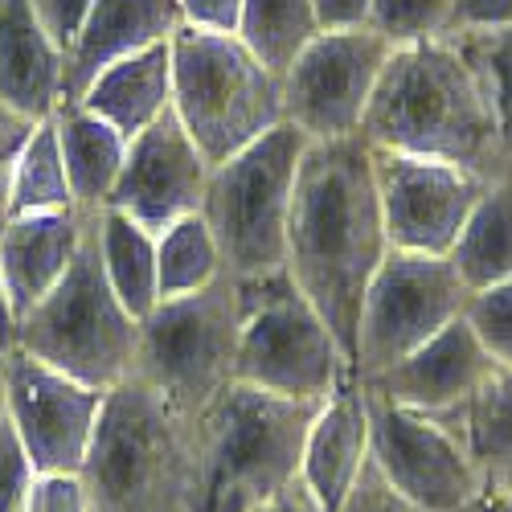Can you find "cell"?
I'll list each match as a JSON object with an SVG mask.
<instances>
[{
	"instance_id": "f35d334b",
	"label": "cell",
	"mask_w": 512,
	"mask_h": 512,
	"mask_svg": "<svg viewBox=\"0 0 512 512\" xmlns=\"http://www.w3.org/2000/svg\"><path fill=\"white\" fill-rule=\"evenodd\" d=\"M320 33H340V29H365L373 0H312Z\"/></svg>"
},
{
	"instance_id": "9c48e42d",
	"label": "cell",
	"mask_w": 512,
	"mask_h": 512,
	"mask_svg": "<svg viewBox=\"0 0 512 512\" xmlns=\"http://www.w3.org/2000/svg\"><path fill=\"white\" fill-rule=\"evenodd\" d=\"M246 312L238 336L234 381L291 402H324L353 377V365L320 312L304 300L287 271L242 279Z\"/></svg>"
},
{
	"instance_id": "d590c367",
	"label": "cell",
	"mask_w": 512,
	"mask_h": 512,
	"mask_svg": "<svg viewBox=\"0 0 512 512\" xmlns=\"http://www.w3.org/2000/svg\"><path fill=\"white\" fill-rule=\"evenodd\" d=\"M484 29H512V0H451L447 33H484Z\"/></svg>"
},
{
	"instance_id": "4dcf8cb0",
	"label": "cell",
	"mask_w": 512,
	"mask_h": 512,
	"mask_svg": "<svg viewBox=\"0 0 512 512\" xmlns=\"http://www.w3.org/2000/svg\"><path fill=\"white\" fill-rule=\"evenodd\" d=\"M463 320L472 324V332L480 336V345L488 349V357L496 365L512 369V279L467 295Z\"/></svg>"
},
{
	"instance_id": "7bdbcfd3",
	"label": "cell",
	"mask_w": 512,
	"mask_h": 512,
	"mask_svg": "<svg viewBox=\"0 0 512 512\" xmlns=\"http://www.w3.org/2000/svg\"><path fill=\"white\" fill-rule=\"evenodd\" d=\"M0 422H5V377H0Z\"/></svg>"
},
{
	"instance_id": "7c38bea8",
	"label": "cell",
	"mask_w": 512,
	"mask_h": 512,
	"mask_svg": "<svg viewBox=\"0 0 512 512\" xmlns=\"http://www.w3.org/2000/svg\"><path fill=\"white\" fill-rule=\"evenodd\" d=\"M390 54L394 46L369 25L316 33L279 78L283 119L291 127H300L308 140L361 136L365 107L373 99V87L381 70H386Z\"/></svg>"
},
{
	"instance_id": "b9f144b4",
	"label": "cell",
	"mask_w": 512,
	"mask_h": 512,
	"mask_svg": "<svg viewBox=\"0 0 512 512\" xmlns=\"http://www.w3.org/2000/svg\"><path fill=\"white\" fill-rule=\"evenodd\" d=\"M13 340H17V316H13V304H9L5 271H0V345H5V353L13 349Z\"/></svg>"
},
{
	"instance_id": "ac0fdd59",
	"label": "cell",
	"mask_w": 512,
	"mask_h": 512,
	"mask_svg": "<svg viewBox=\"0 0 512 512\" xmlns=\"http://www.w3.org/2000/svg\"><path fill=\"white\" fill-rule=\"evenodd\" d=\"M365 463H369V410H365L361 381L349 377L312 414L300 484L320 504V512H336L353 492Z\"/></svg>"
},
{
	"instance_id": "60d3db41",
	"label": "cell",
	"mask_w": 512,
	"mask_h": 512,
	"mask_svg": "<svg viewBox=\"0 0 512 512\" xmlns=\"http://www.w3.org/2000/svg\"><path fill=\"white\" fill-rule=\"evenodd\" d=\"M263 512H320V504L308 496V488H304V484H295V488H287L275 504H267Z\"/></svg>"
},
{
	"instance_id": "1f68e13d",
	"label": "cell",
	"mask_w": 512,
	"mask_h": 512,
	"mask_svg": "<svg viewBox=\"0 0 512 512\" xmlns=\"http://www.w3.org/2000/svg\"><path fill=\"white\" fill-rule=\"evenodd\" d=\"M33 480H37V467L5 418L0 422V512H25Z\"/></svg>"
},
{
	"instance_id": "836d02e7",
	"label": "cell",
	"mask_w": 512,
	"mask_h": 512,
	"mask_svg": "<svg viewBox=\"0 0 512 512\" xmlns=\"http://www.w3.org/2000/svg\"><path fill=\"white\" fill-rule=\"evenodd\" d=\"M33 127H37L33 119H25L0 103V230H5L13 218V168H17V156H21Z\"/></svg>"
},
{
	"instance_id": "f546056e",
	"label": "cell",
	"mask_w": 512,
	"mask_h": 512,
	"mask_svg": "<svg viewBox=\"0 0 512 512\" xmlns=\"http://www.w3.org/2000/svg\"><path fill=\"white\" fill-rule=\"evenodd\" d=\"M369 29L381 33L390 46H410L426 37H447L451 0H373Z\"/></svg>"
},
{
	"instance_id": "ffe728a7",
	"label": "cell",
	"mask_w": 512,
	"mask_h": 512,
	"mask_svg": "<svg viewBox=\"0 0 512 512\" xmlns=\"http://www.w3.org/2000/svg\"><path fill=\"white\" fill-rule=\"evenodd\" d=\"M66 50L29 0H0V103L41 123L62 107Z\"/></svg>"
},
{
	"instance_id": "d6a6232c",
	"label": "cell",
	"mask_w": 512,
	"mask_h": 512,
	"mask_svg": "<svg viewBox=\"0 0 512 512\" xmlns=\"http://www.w3.org/2000/svg\"><path fill=\"white\" fill-rule=\"evenodd\" d=\"M25 512H91L82 472H37Z\"/></svg>"
},
{
	"instance_id": "603a6c76",
	"label": "cell",
	"mask_w": 512,
	"mask_h": 512,
	"mask_svg": "<svg viewBox=\"0 0 512 512\" xmlns=\"http://www.w3.org/2000/svg\"><path fill=\"white\" fill-rule=\"evenodd\" d=\"M95 238H99V259L107 271L111 291L119 304L136 320H148L160 304V283H156V234L132 222L127 213L103 205L95 209Z\"/></svg>"
},
{
	"instance_id": "2e32d148",
	"label": "cell",
	"mask_w": 512,
	"mask_h": 512,
	"mask_svg": "<svg viewBox=\"0 0 512 512\" xmlns=\"http://www.w3.org/2000/svg\"><path fill=\"white\" fill-rule=\"evenodd\" d=\"M492 369H496V361L480 345L472 324L459 316L443 332H435L426 345H418L414 353L394 361L390 369H381L377 377H365V381L357 377V381L406 410L451 418L455 410L467 406V398L480 390V381Z\"/></svg>"
},
{
	"instance_id": "d6986e66",
	"label": "cell",
	"mask_w": 512,
	"mask_h": 512,
	"mask_svg": "<svg viewBox=\"0 0 512 512\" xmlns=\"http://www.w3.org/2000/svg\"><path fill=\"white\" fill-rule=\"evenodd\" d=\"M82 230H87V213L82 209L21 213V218H9V226L0 230V271H5L9 304L17 320L62 283L82 246Z\"/></svg>"
},
{
	"instance_id": "484cf974",
	"label": "cell",
	"mask_w": 512,
	"mask_h": 512,
	"mask_svg": "<svg viewBox=\"0 0 512 512\" xmlns=\"http://www.w3.org/2000/svg\"><path fill=\"white\" fill-rule=\"evenodd\" d=\"M316 33L320 21L312 0H242V17L234 29L242 46L279 78Z\"/></svg>"
},
{
	"instance_id": "5b68a950",
	"label": "cell",
	"mask_w": 512,
	"mask_h": 512,
	"mask_svg": "<svg viewBox=\"0 0 512 512\" xmlns=\"http://www.w3.org/2000/svg\"><path fill=\"white\" fill-rule=\"evenodd\" d=\"M13 349L103 394L136 373L140 320L119 304V295L107 283L95 238V213H87L82 246L62 283L17 320Z\"/></svg>"
},
{
	"instance_id": "5bb4252c",
	"label": "cell",
	"mask_w": 512,
	"mask_h": 512,
	"mask_svg": "<svg viewBox=\"0 0 512 512\" xmlns=\"http://www.w3.org/2000/svg\"><path fill=\"white\" fill-rule=\"evenodd\" d=\"M0 377H5V418L37 472H82L107 394L21 349L0 357Z\"/></svg>"
},
{
	"instance_id": "3957f363",
	"label": "cell",
	"mask_w": 512,
	"mask_h": 512,
	"mask_svg": "<svg viewBox=\"0 0 512 512\" xmlns=\"http://www.w3.org/2000/svg\"><path fill=\"white\" fill-rule=\"evenodd\" d=\"M82 484L91 512H201V418L173 410L140 377L119 381L103 398Z\"/></svg>"
},
{
	"instance_id": "8fae6325",
	"label": "cell",
	"mask_w": 512,
	"mask_h": 512,
	"mask_svg": "<svg viewBox=\"0 0 512 512\" xmlns=\"http://www.w3.org/2000/svg\"><path fill=\"white\" fill-rule=\"evenodd\" d=\"M365 390L369 463L402 500L422 512H459L484 488V476L451 418L418 414Z\"/></svg>"
},
{
	"instance_id": "ab89813d",
	"label": "cell",
	"mask_w": 512,
	"mask_h": 512,
	"mask_svg": "<svg viewBox=\"0 0 512 512\" xmlns=\"http://www.w3.org/2000/svg\"><path fill=\"white\" fill-rule=\"evenodd\" d=\"M459 512H512V492H496V488H480Z\"/></svg>"
},
{
	"instance_id": "30bf717a",
	"label": "cell",
	"mask_w": 512,
	"mask_h": 512,
	"mask_svg": "<svg viewBox=\"0 0 512 512\" xmlns=\"http://www.w3.org/2000/svg\"><path fill=\"white\" fill-rule=\"evenodd\" d=\"M467 283L459 279L447 254H410L390 250L377 275L369 279L357 345H353V377H377L467 308Z\"/></svg>"
},
{
	"instance_id": "8d00e7d4",
	"label": "cell",
	"mask_w": 512,
	"mask_h": 512,
	"mask_svg": "<svg viewBox=\"0 0 512 512\" xmlns=\"http://www.w3.org/2000/svg\"><path fill=\"white\" fill-rule=\"evenodd\" d=\"M29 5L37 13V21L50 29V37L66 50L70 41H74V33H78V25L87 21L95 0H29Z\"/></svg>"
},
{
	"instance_id": "f1b7e54d",
	"label": "cell",
	"mask_w": 512,
	"mask_h": 512,
	"mask_svg": "<svg viewBox=\"0 0 512 512\" xmlns=\"http://www.w3.org/2000/svg\"><path fill=\"white\" fill-rule=\"evenodd\" d=\"M455 50L472 66L480 91L488 99L496 140L504 156V173L512 181V29H484V33H447Z\"/></svg>"
},
{
	"instance_id": "d4e9b609",
	"label": "cell",
	"mask_w": 512,
	"mask_h": 512,
	"mask_svg": "<svg viewBox=\"0 0 512 512\" xmlns=\"http://www.w3.org/2000/svg\"><path fill=\"white\" fill-rule=\"evenodd\" d=\"M447 259L455 263L467 291L512 279V181H492L484 189Z\"/></svg>"
},
{
	"instance_id": "277c9868",
	"label": "cell",
	"mask_w": 512,
	"mask_h": 512,
	"mask_svg": "<svg viewBox=\"0 0 512 512\" xmlns=\"http://www.w3.org/2000/svg\"><path fill=\"white\" fill-rule=\"evenodd\" d=\"M316 410V402L275 398L242 381L226 386L201 414V512H263L300 484L304 439Z\"/></svg>"
},
{
	"instance_id": "e575fe53",
	"label": "cell",
	"mask_w": 512,
	"mask_h": 512,
	"mask_svg": "<svg viewBox=\"0 0 512 512\" xmlns=\"http://www.w3.org/2000/svg\"><path fill=\"white\" fill-rule=\"evenodd\" d=\"M336 512H422V508H414L410 500H402L386 480H381L377 467L365 463L357 484H353V492L345 496V504H340Z\"/></svg>"
},
{
	"instance_id": "7402d4cb",
	"label": "cell",
	"mask_w": 512,
	"mask_h": 512,
	"mask_svg": "<svg viewBox=\"0 0 512 512\" xmlns=\"http://www.w3.org/2000/svg\"><path fill=\"white\" fill-rule=\"evenodd\" d=\"M54 127H58L62 164H66V181H70L74 205L82 213L103 209L115 181H119L127 140L107 119H99L95 111L78 107V103H62L54 111Z\"/></svg>"
},
{
	"instance_id": "e0dca14e",
	"label": "cell",
	"mask_w": 512,
	"mask_h": 512,
	"mask_svg": "<svg viewBox=\"0 0 512 512\" xmlns=\"http://www.w3.org/2000/svg\"><path fill=\"white\" fill-rule=\"evenodd\" d=\"M181 25V0H95L66 46L62 103H78L107 66L168 41Z\"/></svg>"
},
{
	"instance_id": "ee69618b",
	"label": "cell",
	"mask_w": 512,
	"mask_h": 512,
	"mask_svg": "<svg viewBox=\"0 0 512 512\" xmlns=\"http://www.w3.org/2000/svg\"><path fill=\"white\" fill-rule=\"evenodd\" d=\"M0 357H5V345H0Z\"/></svg>"
},
{
	"instance_id": "83f0119b",
	"label": "cell",
	"mask_w": 512,
	"mask_h": 512,
	"mask_svg": "<svg viewBox=\"0 0 512 512\" xmlns=\"http://www.w3.org/2000/svg\"><path fill=\"white\" fill-rule=\"evenodd\" d=\"M58 209H78L70 181H66V164H62V144H58V127L54 115L41 119L13 168V218L21 213H58Z\"/></svg>"
},
{
	"instance_id": "44dd1931",
	"label": "cell",
	"mask_w": 512,
	"mask_h": 512,
	"mask_svg": "<svg viewBox=\"0 0 512 512\" xmlns=\"http://www.w3.org/2000/svg\"><path fill=\"white\" fill-rule=\"evenodd\" d=\"M168 41H156V46L107 66L91 87L82 91L78 107L107 119L123 140L140 136L164 111H173V46H168Z\"/></svg>"
},
{
	"instance_id": "8992f818",
	"label": "cell",
	"mask_w": 512,
	"mask_h": 512,
	"mask_svg": "<svg viewBox=\"0 0 512 512\" xmlns=\"http://www.w3.org/2000/svg\"><path fill=\"white\" fill-rule=\"evenodd\" d=\"M173 115L213 164L283 123V87L234 33L181 25L173 33Z\"/></svg>"
},
{
	"instance_id": "ba28073f",
	"label": "cell",
	"mask_w": 512,
	"mask_h": 512,
	"mask_svg": "<svg viewBox=\"0 0 512 512\" xmlns=\"http://www.w3.org/2000/svg\"><path fill=\"white\" fill-rule=\"evenodd\" d=\"M246 312V287L222 275L205 291L160 300L148 320H140L136 373L189 418H201L226 386H234L238 336Z\"/></svg>"
},
{
	"instance_id": "6da1fadb",
	"label": "cell",
	"mask_w": 512,
	"mask_h": 512,
	"mask_svg": "<svg viewBox=\"0 0 512 512\" xmlns=\"http://www.w3.org/2000/svg\"><path fill=\"white\" fill-rule=\"evenodd\" d=\"M390 254L386 218L365 136L308 140L291 193L283 271L320 312L353 365L369 279Z\"/></svg>"
},
{
	"instance_id": "52a82bcc",
	"label": "cell",
	"mask_w": 512,
	"mask_h": 512,
	"mask_svg": "<svg viewBox=\"0 0 512 512\" xmlns=\"http://www.w3.org/2000/svg\"><path fill=\"white\" fill-rule=\"evenodd\" d=\"M308 136L287 119L250 148L209 168L201 218L222 250V267L234 279H263L283 271L287 218L295 173H300Z\"/></svg>"
},
{
	"instance_id": "7a4b0ae2",
	"label": "cell",
	"mask_w": 512,
	"mask_h": 512,
	"mask_svg": "<svg viewBox=\"0 0 512 512\" xmlns=\"http://www.w3.org/2000/svg\"><path fill=\"white\" fill-rule=\"evenodd\" d=\"M373 148L463 164L488 181H508L488 99L451 37L394 46L361 119Z\"/></svg>"
},
{
	"instance_id": "cb8c5ba5",
	"label": "cell",
	"mask_w": 512,
	"mask_h": 512,
	"mask_svg": "<svg viewBox=\"0 0 512 512\" xmlns=\"http://www.w3.org/2000/svg\"><path fill=\"white\" fill-rule=\"evenodd\" d=\"M451 422L472 451L484 488L512 492V369L496 365Z\"/></svg>"
},
{
	"instance_id": "4fadbf2b",
	"label": "cell",
	"mask_w": 512,
	"mask_h": 512,
	"mask_svg": "<svg viewBox=\"0 0 512 512\" xmlns=\"http://www.w3.org/2000/svg\"><path fill=\"white\" fill-rule=\"evenodd\" d=\"M373 181L390 250L410 254H451L467 213L492 185L463 164L386 148H373Z\"/></svg>"
},
{
	"instance_id": "74e56055",
	"label": "cell",
	"mask_w": 512,
	"mask_h": 512,
	"mask_svg": "<svg viewBox=\"0 0 512 512\" xmlns=\"http://www.w3.org/2000/svg\"><path fill=\"white\" fill-rule=\"evenodd\" d=\"M181 17L193 29L234 33L238 17H242V0H181Z\"/></svg>"
},
{
	"instance_id": "4316f807",
	"label": "cell",
	"mask_w": 512,
	"mask_h": 512,
	"mask_svg": "<svg viewBox=\"0 0 512 512\" xmlns=\"http://www.w3.org/2000/svg\"><path fill=\"white\" fill-rule=\"evenodd\" d=\"M222 275H226L222 250H218V238H213L209 222L201 218V209L156 234L160 300H181V295L205 291L209 283H218Z\"/></svg>"
},
{
	"instance_id": "9a60e30c",
	"label": "cell",
	"mask_w": 512,
	"mask_h": 512,
	"mask_svg": "<svg viewBox=\"0 0 512 512\" xmlns=\"http://www.w3.org/2000/svg\"><path fill=\"white\" fill-rule=\"evenodd\" d=\"M205 181H209V160L189 140L181 119L164 111L152 127L127 140V156L107 205L127 213L144 230L160 234L201 209Z\"/></svg>"
}]
</instances>
